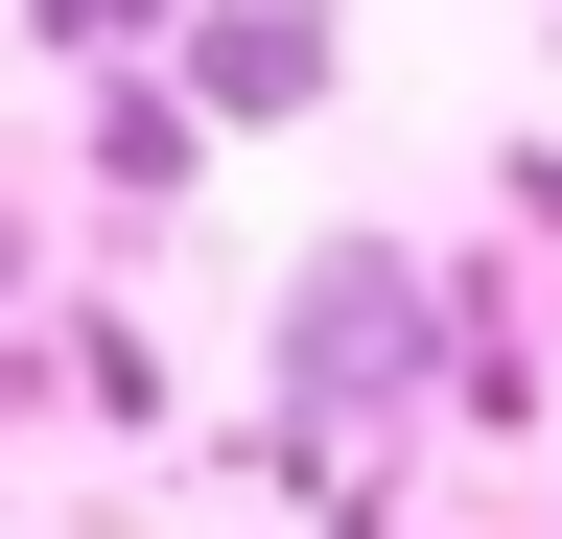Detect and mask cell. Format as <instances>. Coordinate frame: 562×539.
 Segmentation results:
<instances>
[{"label":"cell","mask_w":562,"mask_h":539,"mask_svg":"<svg viewBox=\"0 0 562 539\" xmlns=\"http://www.w3.org/2000/svg\"><path fill=\"white\" fill-rule=\"evenodd\" d=\"M140 24H165V0H47V47H140Z\"/></svg>","instance_id":"cell-1"}]
</instances>
